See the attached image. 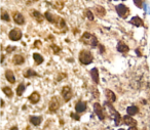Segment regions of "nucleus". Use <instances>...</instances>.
Listing matches in <instances>:
<instances>
[{
	"label": "nucleus",
	"instance_id": "6ab92c4d",
	"mask_svg": "<svg viewBox=\"0 0 150 130\" xmlns=\"http://www.w3.org/2000/svg\"><path fill=\"white\" fill-rule=\"evenodd\" d=\"M117 50H118L119 52H121V53H125V52L129 51V48L125 43H123V42H119V43L117 44Z\"/></svg>",
	"mask_w": 150,
	"mask_h": 130
},
{
	"label": "nucleus",
	"instance_id": "393cba45",
	"mask_svg": "<svg viewBox=\"0 0 150 130\" xmlns=\"http://www.w3.org/2000/svg\"><path fill=\"white\" fill-rule=\"evenodd\" d=\"M33 60L36 65H40L43 62V58H42L39 53H33Z\"/></svg>",
	"mask_w": 150,
	"mask_h": 130
},
{
	"label": "nucleus",
	"instance_id": "2f4dec72",
	"mask_svg": "<svg viewBox=\"0 0 150 130\" xmlns=\"http://www.w3.org/2000/svg\"><path fill=\"white\" fill-rule=\"evenodd\" d=\"M52 49H54V53H58V52H60V47H59V46H57V45H52Z\"/></svg>",
	"mask_w": 150,
	"mask_h": 130
},
{
	"label": "nucleus",
	"instance_id": "e433bc0d",
	"mask_svg": "<svg viewBox=\"0 0 150 130\" xmlns=\"http://www.w3.org/2000/svg\"><path fill=\"white\" fill-rule=\"evenodd\" d=\"M11 130H19V128H18V126H13L11 128Z\"/></svg>",
	"mask_w": 150,
	"mask_h": 130
},
{
	"label": "nucleus",
	"instance_id": "a211bd4d",
	"mask_svg": "<svg viewBox=\"0 0 150 130\" xmlns=\"http://www.w3.org/2000/svg\"><path fill=\"white\" fill-rule=\"evenodd\" d=\"M29 100H30V103H31L35 105V103H37L38 101L40 100V94L38 92H33L32 94H30Z\"/></svg>",
	"mask_w": 150,
	"mask_h": 130
},
{
	"label": "nucleus",
	"instance_id": "dca6fc26",
	"mask_svg": "<svg viewBox=\"0 0 150 130\" xmlns=\"http://www.w3.org/2000/svg\"><path fill=\"white\" fill-rule=\"evenodd\" d=\"M131 24H133L134 26H136V27H143L144 26V22L142 19H140L139 17H134L132 18L131 22H129Z\"/></svg>",
	"mask_w": 150,
	"mask_h": 130
},
{
	"label": "nucleus",
	"instance_id": "412c9836",
	"mask_svg": "<svg viewBox=\"0 0 150 130\" xmlns=\"http://www.w3.org/2000/svg\"><path fill=\"white\" fill-rule=\"evenodd\" d=\"M5 77H6L7 81H9L11 84H13V83L16 82L15 75H13V72L11 70H7L6 72H5Z\"/></svg>",
	"mask_w": 150,
	"mask_h": 130
},
{
	"label": "nucleus",
	"instance_id": "f03ea898",
	"mask_svg": "<svg viewBox=\"0 0 150 130\" xmlns=\"http://www.w3.org/2000/svg\"><path fill=\"white\" fill-rule=\"evenodd\" d=\"M94 60V56L91 51L88 50H81L79 52V62L80 64L84 65V66H88Z\"/></svg>",
	"mask_w": 150,
	"mask_h": 130
},
{
	"label": "nucleus",
	"instance_id": "39448f33",
	"mask_svg": "<svg viewBox=\"0 0 150 130\" xmlns=\"http://www.w3.org/2000/svg\"><path fill=\"white\" fill-rule=\"evenodd\" d=\"M59 108H60V100L57 96H52L50 101V105H48V110L52 113H56Z\"/></svg>",
	"mask_w": 150,
	"mask_h": 130
},
{
	"label": "nucleus",
	"instance_id": "4c0bfd02",
	"mask_svg": "<svg viewBox=\"0 0 150 130\" xmlns=\"http://www.w3.org/2000/svg\"><path fill=\"white\" fill-rule=\"evenodd\" d=\"M34 1H36V0H34Z\"/></svg>",
	"mask_w": 150,
	"mask_h": 130
},
{
	"label": "nucleus",
	"instance_id": "c756f323",
	"mask_svg": "<svg viewBox=\"0 0 150 130\" xmlns=\"http://www.w3.org/2000/svg\"><path fill=\"white\" fill-rule=\"evenodd\" d=\"M92 93H93V95H94V97L95 98H99V96H100V93H99V91L97 90V88L96 87H92Z\"/></svg>",
	"mask_w": 150,
	"mask_h": 130
},
{
	"label": "nucleus",
	"instance_id": "58836bf2",
	"mask_svg": "<svg viewBox=\"0 0 150 130\" xmlns=\"http://www.w3.org/2000/svg\"><path fill=\"white\" fill-rule=\"evenodd\" d=\"M123 1H125V0H123Z\"/></svg>",
	"mask_w": 150,
	"mask_h": 130
},
{
	"label": "nucleus",
	"instance_id": "7c9ffc66",
	"mask_svg": "<svg viewBox=\"0 0 150 130\" xmlns=\"http://www.w3.org/2000/svg\"><path fill=\"white\" fill-rule=\"evenodd\" d=\"M134 3L137 7H141L142 6V0H134Z\"/></svg>",
	"mask_w": 150,
	"mask_h": 130
},
{
	"label": "nucleus",
	"instance_id": "4be33fe9",
	"mask_svg": "<svg viewBox=\"0 0 150 130\" xmlns=\"http://www.w3.org/2000/svg\"><path fill=\"white\" fill-rule=\"evenodd\" d=\"M127 113L129 116H135L139 113V108L136 107V105H131V107H129L127 109Z\"/></svg>",
	"mask_w": 150,
	"mask_h": 130
},
{
	"label": "nucleus",
	"instance_id": "f8f14e48",
	"mask_svg": "<svg viewBox=\"0 0 150 130\" xmlns=\"http://www.w3.org/2000/svg\"><path fill=\"white\" fill-rule=\"evenodd\" d=\"M91 77H92L93 81H94L96 84H99V82H100V78H99V71L97 68H93L92 70H91Z\"/></svg>",
	"mask_w": 150,
	"mask_h": 130
},
{
	"label": "nucleus",
	"instance_id": "20e7f679",
	"mask_svg": "<svg viewBox=\"0 0 150 130\" xmlns=\"http://www.w3.org/2000/svg\"><path fill=\"white\" fill-rule=\"evenodd\" d=\"M115 9H116L117 15L120 18H122V19H125V18L129 15V8H127V6H125V4H118L115 7Z\"/></svg>",
	"mask_w": 150,
	"mask_h": 130
},
{
	"label": "nucleus",
	"instance_id": "2eb2a0df",
	"mask_svg": "<svg viewBox=\"0 0 150 130\" xmlns=\"http://www.w3.org/2000/svg\"><path fill=\"white\" fill-rule=\"evenodd\" d=\"M13 63L15 65H17V66H21V65H23L25 63V58L21 54H16L13 58Z\"/></svg>",
	"mask_w": 150,
	"mask_h": 130
},
{
	"label": "nucleus",
	"instance_id": "c85d7f7f",
	"mask_svg": "<svg viewBox=\"0 0 150 130\" xmlns=\"http://www.w3.org/2000/svg\"><path fill=\"white\" fill-rule=\"evenodd\" d=\"M1 19H2L3 21H5V22H9V21H11V18H9L8 13H5V11H2V15H1Z\"/></svg>",
	"mask_w": 150,
	"mask_h": 130
},
{
	"label": "nucleus",
	"instance_id": "a878e982",
	"mask_svg": "<svg viewBox=\"0 0 150 130\" xmlns=\"http://www.w3.org/2000/svg\"><path fill=\"white\" fill-rule=\"evenodd\" d=\"M25 89H26L25 84H24V83H21V84H20L19 86H18V88H17V95L21 96V95L23 94L24 91H25Z\"/></svg>",
	"mask_w": 150,
	"mask_h": 130
},
{
	"label": "nucleus",
	"instance_id": "bb28decb",
	"mask_svg": "<svg viewBox=\"0 0 150 130\" xmlns=\"http://www.w3.org/2000/svg\"><path fill=\"white\" fill-rule=\"evenodd\" d=\"M2 91L5 93V95H7L8 97H11L13 96V90H11V87H7V86H5V87H3L2 88Z\"/></svg>",
	"mask_w": 150,
	"mask_h": 130
},
{
	"label": "nucleus",
	"instance_id": "f257e3e1",
	"mask_svg": "<svg viewBox=\"0 0 150 130\" xmlns=\"http://www.w3.org/2000/svg\"><path fill=\"white\" fill-rule=\"evenodd\" d=\"M80 41L82 43H84L86 45L91 46V47H97L98 46V39L94 34L90 33V32H84L83 35H82Z\"/></svg>",
	"mask_w": 150,
	"mask_h": 130
},
{
	"label": "nucleus",
	"instance_id": "423d86ee",
	"mask_svg": "<svg viewBox=\"0 0 150 130\" xmlns=\"http://www.w3.org/2000/svg\"><path fill=\"white\" fill-rule=\"evenodd\" d=\"M61 94H62V96H63V98H64L65 101H69L73 96V91H72V89H71L70 86H64L62 89Z\"/></svg>",
	"mask_w": 150,
	"mask_h": 130
},
{
	"label": "nucleus",
	"instance_id": "5701e85b",
	"mask_svg": "<svg viewBox=\"0 0 150 130\" xmlns=\"http://www.w3.org/2000/svg\"><path fill=\"white\" fill-rule=\"evenodd\" d=\"M30 122H31V124H33L34 126H38V125H40V123L42 122V118L36 117V116H31V117H30Z\"/></svg>",
	"mask_w": 150,
	"mask_h": 130
},
{
	"label": "nucleus",
	"instance_id": "cd10ccee",
	"mask_svg": "<svg viewBox=\"0 0 150 130\" xmlns=\"http://www.w3.org/2000/svg\"><path fill=\"white\" fill-rule=\"evenodd\" d=\"M86 18L90 20V21H94L95 17H94V15H93V13L90 11V9H88V11H86Z\"/></svg>",
	"mask_w": 150,
	"mask_h": 130
},
{
	"label": "nucleus",
	"instance_id": "0eeeda50",
	"mask_svg": "<svg viewBox=\"0 0 150 130\" xmlns=\"http://www.w3.org/2000/svg\"><path fill=\"white\" fill-rule=\"evenodd\" d=\"M8 38L11 41H19L22 38V31L20 29H13L8 34Z\"/></svg>",
	"mask_w": 150,
	"mask_h": 130
},
{
	"label": "nucleus",
	"instance_id": "b1692460",
	"mask_svg": "<svg viewBox=\"0 0 150 130\" xmlns=\"http://www.w3.org/2000/svg\"><path fill=\"white\" fill-rule=\"evenodd\" d=\"M36 75H37L36 72L32 70V69H27L26 71H24V77H25V78H30V77L36 76Z\"/></svg>",
	"mask_w": 150,
	"mask_h": 130
},
{
	"label": "nucleus",
	"instance_id": "ddd939ff",
	"mask_svg": "<svg viewBox=\"0 0 150 130\" xmlns=\"http://www.w3.org/2000/svg\"><path fill=\"white\" fill-rule=\"evenodd\" d=\"M122 120H123V122H125V124H127V125H129V126H136V124H137V121L129 115L125 116V117L122 118Z\"/></svg>",
	"mask_w": 150,
	"mask_h": 130
},
{
	"label": "nucleus",
	"instance_id": "f3484780",
	"mask_svg": "<svg viewBox=\"0 0 150 130\" xmlns=\"http://www.w3.org/2000/svg\"><path fill=\"white\" fill-rule=\"evenodd\" d=\"M30 13H31V17L33 18V19H35L38 23H42V21H43V17H42V15L39 13V11H30Z\"/></svg>",
	"mask_w": 150,
	"mask_h": 130
},
{
	"label": "nucleus",
	"instance_id": "7ed1b4c3",
	"mask_svg": "<svg viewBox=\"0 0 150 130\" xmlns=\"http://www.w3.org/2000/svg\"><path fill=\"white\" fill-rule=\"evenodd\" d=\"M105 105H106L107 108H108L109 110H110V112L113 114V116H114V121H115V125H118L119 123H120V120H121V117H120V114L118 113V112L116 111V110L113 108L112 103H109V101H105Z\"/></svg>",
	"mask_w": 150,
	"mask_h": 130
},
{
	"label": "nucleus",
	"instance_id": "6e6552de",
	"mask_svg": "<svg viewBox=\"0 0 150 130\" xmlns=\"http://www.w3.org/2000/svg\"><path fill=\"white\" fill-rule=\"evenodd\" d=\"M94 111L100 120H102L103 121V120L105 119V112H104V110H103L102 105H101L99 103H96L94 105Z\"/></svg>",
	"mask_w": 150,
	"mask_h": 130
},
{
	"label": "nucleus",
	"instance_id": "473e14b6",
	"mask_svg": "<svg viewBox=\"0 0 150 130\" xmlns=\"http://www.w3.org/2000/svg\"><path fill=\"white\" fill-rule=\"evenodd\" d=\"M71 117H72V118H74V119L75 120H79V116H78V115H75V114H71Z\"/></svg>",
	"mask_w": 150,
	"mask_h": 130
},
{
	"label": "nucleus",
	"instance_id": "9d476101",
	"mask_svg": "<svg viewBox=\"0 0 150 130\" xmlns=\"http://www.w3.org/2000/svg\"><path fill=\"white\" fill-rule=\"evenodd\" d=\"M105 95H106L107 97V101H109V103H114V101H116V95H115V93L113 92L112 90H110V89H105Z\"/></svg>",
	"mask_w": 150,
	"mask_h": 130
},
{
	"label": "nucleus",
	"instance_id": "aec40b11",
	"mask_svg": "<svg viewBox=\"0 0 150 130\" xmlns=\"http://www.w3.org/2000/svg\"><path fill=\"white\" fill-rule=\"evenodd\" d=\"M95 13H96V15H99V17H104V15H106V9L103 6H101V5H97V6L95 7Z\"/></svg>",
	"mask_w": 150,
	"mask_h": 130
},
{
	"label": "nucleus",
	"instance_id": "c9c22d12",
	"mask_svg": "<svg viewBox=\"0 0 150 130\" xmlns=\"http://www.w3.org/2000/svg\"><path fill=\"white\" fill-rule=\"evenodd\" d=\"M99 47H100L101 53H103V52H104V46H103V45H99Z\"/></svg>",
	"mask_w": 150,
	"mask_h": 130
},
{
	"label": "nucleus",
	"instance_id": "1a4fd4ad",
	"mask_svg": "<svg viewBox=\"0 0 150 130\" xmlns=\"http://www.w3.org/2000/svg\"><path fill=\"white\" fill-rule=\"evenodd\" d=\"M86 108H88V105H86V101L79 100L75 105V111L77 112V113H83V112L86 111Z\"/></svg>",
	"mask_w": 150,
	"mask_h": 130
},
{
	"label": "nucleus",
	"instance_id": "9b49d317",
	"mask_svg": "<svg viewBox=\"0 0 150 130\" xmlns=\"http://www.w3.org/2000/svg\"><path fill=\"white\" fill-rule=\"evenodd\" d=\"M13 21L18 25H24L25 24V18H24V15L22 13H15V15H13Z\"/></svg>",
	"mask_w": 150,
	"mask_h": 130
},
{
	"label": "nucleus",
	"instance_id": "72a5a7b5",
	"mask_svg": "<svg viewBox=\"0 0 150 130\" xmlns=\"http://www.w3.org/2000/svg\"><path fill=\"white\" fill-rule=\"evenodd\" d=\"M15 48L16 47H13V46H9V47H7V52H11V51H13V50H15Z\"/></svg>",
	"mask_w": 150,
	"mask_h": 130
},
{
	"label": "nucleus",
	"instance_id": "f704fd0d",
	"mask_svg": "<svg viewBox=\"0 0 150 130\" xmlns=\"http://www.w3.org/2000/svg\"><path fill=\"white\" fill-rule=\"evenodd\" d=\"M127 130H138V128L136 126H129V128Z\"/></svg>",
	"mask_w": 150,
	"mask_h": 130
},
{
	"label": "nucleus",
	"instance_id": "4468645a",
	"mask_svg": "<svg viewBox=\"0 0 150 130\" xmlns=\"http://www.w3.org/2000/svg\"><path fill=\"white\" fill-rule=\"evenodd\" d=\"M44 17H45V19L47 20L50 23L52 24H54V23H58V21L60 19L59 18H57L56 15H54L52 13H50V11H46L45 13H44Z\"/></svg>",
	"mask_w": 150,
	"mask_h": 130
}]
</instances>
